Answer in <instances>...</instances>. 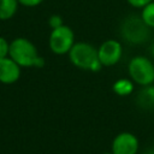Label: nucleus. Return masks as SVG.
I'll return each instance as SVG.
<instances>
[{
  "mask_svg": "<svg viewBox=\"0 0 154 154\" xmlns=\"http://www.w3.org/2000/svg\"><path fill=\"white\" fill-rule=\"evenodd\" d=\"M138 148V138L129 131H123L113 138L111 152L113 154H137Z\"/></svg>",
  "mask_w": 154,
  "mask_h": 154,
  "instance_id": "7",
  "label": "nucleus"
},
{
  "mask_svg": "<svg viewBox=\"0 0 154 154\" xmlns=\"http://www.w3.org/2000/svg\"><path fill=\"white\" fill-rule=\"evenodd\" d=\"M63 24H64V20H63V17L61 16H59V14H52V16H49V18H48V25H49L51 30L52 29H55V28H59Z\"/></svg>",
  "mask_w": 154,
  "mask_h": 154,
  "instance_id": "14",
  "label": "nucleus"
},
{
  "mask_svg": "<svg viewBox=\"0 0 154 154\" xmlns=\"http://www.w3.org/2000/svg\"><path fill=\"white\" fill-rule=\"evenodd\" d=\"M152 1H154V0H126V2L131 6V7H134V8H143L146 5H148L149 2H152Z\"/></svg>",
  "mask_w": 154,
  "mask_h": 154,
  "instance_id": "15",
  "label": "nucleus"
},
{
  "mask_svg": "<svg viewBox=\"0 0 154 154\" xmlns=\"http://www.w3.org/2000/svg\"><path fill=\"white\" fill-rule=\"evenodd\" d=\"M18 0H0V20H10L18 11Z\"/></svg>",
  "mask_w": 154,
  "mask_h": 154,
  "instance_id": "11",
  "label": "nucleus"
},
{
  "mask_svg": "<svg viewBox=\"0 0 154 154\" xmlns=\"http://www.w3.org/2000/svg\"><path fill=\"white\" fill-rule=\"evenodd\" d=\"M128 75L140 87L154 84V64L146 55H135L128 64Z\"/></svg>",
  "mask_w": 154,
  "mask_h": 154,
  "instance_id": "4",
  "label": "nucleus"
},
{
  "mask_svg": "<svg viewBox=\"0 0 154 154\" xmlns=\"http://www.w3.org/2000/svg\"><path fill=\"white\" fill-rule=\"evenodd\" d=\"M8 57L14 60L22 69H38L45 65V60L38 54L36 46L26 37H16L10 42Z\"/></svg>",
  "mask_w": 154,
  "mask_h": 154,
  "instance_id": "1",
  "label": "nucleus"
},
{
  "mask_svg": "<svg viewBox=\"0 0 154 154\" xmlns=\"http://www.w3.org/2000/svg\"><path fill=\"white\" fill-rule=\"evenodd\" d=\"M112 90L116 95H118L120 97H125L134 93L135 83L130 78H119L113 83Z\"/></svg>",
  "mask_w": 154,
  "mask_h": 154,
  "instance_id": "10",
  "label": "nucleus"
},
{
  "mask_svg": "<svg viewBox=\"0 0 154 154\" xmlns=\"http://www.w3.org/2000/svg\"><path fill=\"white\" fill-rule=\"evenodd\" d=\"M120 36L128 43L142 45L148 41L150 36V28L142 20L140 14H129L120 23Z\"/></svg>",
  "mask_w": 154,
  "mask_h": 154,
  "instance_id": "3",
  "label": "nucleus"
},
{
  "mask_svg": "<svg viewBox=\"0 0 154 154\" xmlns=\"http://www.w3.org/2000/svg\"><path fill=\"white\" fill-rule=\"evenodd\" d=\"M103 154H113L112 152H106V153H103Z\"/></svg>",
  "mask_w": 154,
  "mask_h": 154,
  "instance_id": "18",
  "label": "nucleus"
},
{
  "mask_svg": "<svg viewBox=\"0 0 154 154\" xmlns=\"http://www.w3.org/2000/svg\"><path fill=\"white\" fill-rule=\"evenodd\" d=\"M67 57L70 63L79 70L99 72L103 67L99 60L97 48L89 42H84V41L75 42Z\"/></svg>",
  "mask_w": 154,
  "mask_h": 154,
  "instance_id": "2",
  "label": "nucleus"
},
{
  "mask_svg": "<svg viewBox=\"0 0 154 154\" xmlns=\"http://www.w3.org/2000/svg\"><path fill=\"white\" fill-rule=\"evenodd\" d=\"M140 16L148 28L154 29V1L149 2L143 8H141Z\"/></svg>",
  "mask_w": 154,
  "mask_h": 154,
  "instance_id": "12",
  "label": "nucleus"
},
{
  "mask_svg": "<svg viewBox=\"0 0 154 154\" xmlns=\"http://www.w3.org/2000/svg\"><path fill=\"white\" fill-rule=\"evenodd\" d=\"M75 32L73 30L66 25L63 24L59 28L52 29L48 36V47L49 51L57 55H64L69 54L70 49L75 45Z\"/></svg>",
  "mask_w": 154,
  "mask_h": 154,
  "instance_id": "5",
  "label": "nucleus"
},
{
  "mask_svg": "<svg viewBox=\"0 0 154 154\" xmlns=\"http://www.w3.org/2000/svg\"><path fill=\"white\" fill-rule=\"evenodd\" d=\"M149 52H150V55H152V58H154V41H153V42H152V45H150Z\"/></svg>",
  "mask_w": 154,
  "mask_h": 154,
  "instance_id": "17",
  "label": "nucleus"
},
{
  "mask_svg": "<svg viewBox=\"0 0 154 154\" xmlns=\"http://www.w3.org/2000/svg\"><path fill=\"white\" fill-rule=\"evenodd\" d=\"M8 53H10V42L4 36H0V59L8 57Z\"/></svg>",
  "mask_w": 154,
  "mask_h": 154,
  "instance_id": "13",
  "label": "nucleus"
},
{
  "mask_svg": "<svg viewBox=\"0 0 154 154\" xmlns=\"http://www.w3.org/2000/svg\"><path fill=\"white\" fill-rule=\"evenodd\" d=\"M22 75V67L10 57L0 59V83L10 85L16 83Z\"/></svg>",
  "mask_w": 154,
  "mask_h": 154,
  "instance_id": "8",
  "label": "nucleus"
},
{
  "mask_svg": "<svg viewBox=\"0 0 154 154\" xmlns=\"http://www.w3.org/2000/svg\"><path fill=\"white\" fill-rule=\"evenodd\" d=\"M99 60L103 67H112L117 65L123 57V46L116 38L105 40L97 47Z\"/></svg>",
  "mask_w": 154,
  "mask_h": 154,
  "instance_id": "6",
  "label": "nucleus"
},
{
  "mask_svg": "<svg viewBox=\"0 0 154 154\" xmlns=\"http://www.w3.org/2000/svg\"><path fill=\"white\" fill-rule=\"evenodd\" d=\"M136 105L146 111L154 109V84L141 87L136 95Z\"/></svg>",
  "mask_w": 154,
  "mask_h": 154,
  "instance_id": "9",
  "label": "nucleus"
},
{
  "mask_svg": "<svg viewBox=\"0 0 154 154\" xmlns=\"http://www.w3.org/2000/svg\"><path fill=\"white\" fill-rule=\"evenodd\" d=\"M45 0H18L19 5L24 6V7H36L38 5H41Z\"/></svg>",
  "mask_w": 154,
  "mask_h": 154,
  "instance_id": "16",
  "label": "nucleus"
}]
</instances>
